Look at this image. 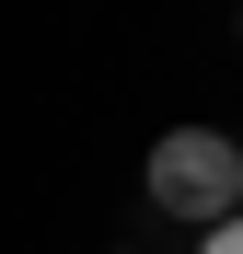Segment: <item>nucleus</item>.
<instances>
[{"label": "nucleus", "instance_id": "1", "mask_svg": "<svg viewBox=\"0 0 243 254\" xmlns=\"http://www.w3.org/2000/svg\"><path fill=\"white\" fill-rule=\"evenodd\" d=\"M139 185H151L162 220L220 231V220H243V139H232V127H162L151 162H139Z\"/></svg>", "mask_w": 243, "mask_h": 254}, {"label": "nucleus", "instance_id": "2", "mask_svg": "<svg viewBox=\"0 0 243 254\" xmlns=\"http://www.w3.org/2000/svg\"><path fill=\"white\" fill-rule=\"evenodd\" d=\"M197 254H243V220H220V231H197Z\"/></svg>", "mask_w": 243, "mask_h": 254}, {"label": "nucleus", "instance_id": "3", "mask_svg": "<svg viewBox=\"0 0 243 254\" xmlns=\"http://www.w3.org/2000/svg\"><path fill=\"white\" fill-rule=\"evenodd\" d=\"M116 254H128V243H116Z\"/></svg>", "mask_w": 243, "mask_h": 254}, {"label": "nucleus", "instance_id": "4", "mask_svg": "<svg viewBox=\"0 0 243 254\" xmlns=\"http://www.w3.org/2000/svg\"><path fill=\"white\" fill-rule=\"evenodd\" d=\"M232 35H243V23H232Z\"/></svg>", "mask_w": 243, "mask_h": 254}]
</instances>
